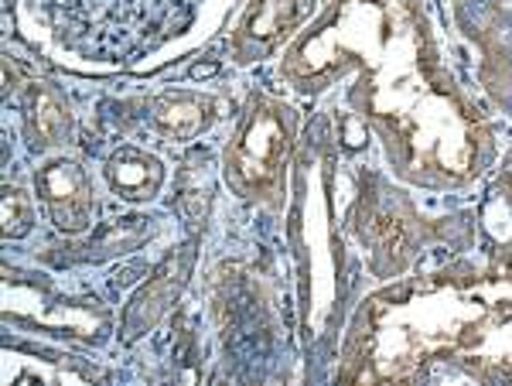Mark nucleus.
Returning <instances> with one entry per match:
<instances>
[{
    "instance_id": "obj_1",
    "label": "nucleus",
    "mask_w": 512,
    "mask_h": 386,
    "mask_svg": "<svg viewBox=\"0 0 512 386\" xmlns=\"http://www.w3.org/2000/svg\"><path fill=\"white\" fill-rule=\"evenodd\" d=\"M274 86L332 100L420 195L472 192L502 158L492 106L444 52L434 0H328L274 62Z\"/></svg>"
},
{
    "instance_id": "obj_2",
    "label": "nucleus",
    "mask_w": 512,
    "mask_h": 386,
    "mask_svg": "<svg viewBox=\"0 0 512 386\" xmlns=\"http://www.w3.org/2000/svg\"><path fill=\"white\" fill-rule=\"evenodd\" d=\"M434 380L512 383V229L355 301L332 383Z\"/></svg>"
},
{
    "instance_id": "obj_3",
    "label": "nucleus",
    "mask_w": 512,
    "mask_h": 386,
    "mask_svg": "<svg viewBox=\"0 0 512 386\" xmlns=\"http://www.w3.org/2000/svg\"><path fill=\"white\" fill-rule=\"evenodd\" d=\"M243 0H7V31L55 72L151 79L226 35Z\"/></svg>"
},
{
    "instance_id": "obj_4",
    "label": "nucleus",
    "mask_w": 512,
    "mask_h": 386,
    "mask_svg": "<svg viewBox=\"0 0 512 386\" xmlns=\"http://www.w3.org/2000/svg\"><path fill=\"white\" fill-rule=\"evenodd\" d=\"M308 117L301 151L294 161L291 205L284 212L287 250L294 264V311L297 339L304 363H311V380H332L345 325L362 298L359 257L342 226V185L345 147L338 141L332 103Z\"/></svg>"
},
{
    "instance_id": "obj_5",
    "label": "nucleus",
    "mask_w": 512,
    "mask_h": 386,
    "mask_svg": "<svg viewBox=\"0 0 512 386\" xmlns=\"http://www.w3.org/2000/svg\"><path fill=\"white\" fill-rule=\"evenodd\" d=\"M410 192L414 188L396 182L383 164H349L345 154L342 226L373 284L396 281L410 270L434 264V257L444 260L451 253H465L485 236L468 212L434 219Z\"/></svg>"
},
{
    "instance_id": "obj_6",
    "label": "nucleus",
    "mask_w": 512,
    "mask_h": 386,
    "mask_svg": "<svg viewBox=\"0 0 512 386\" xmlns=\"http://www.w3.org/2000/svg\"><path fill=\"white\" fill-rule=\"evenodd\" d=\"M304 127L301 103L277 86H250L236 100L219 144V178L243 209L284 219Z\"/></svg>"
},
{
    "instance_id": "obj_7",
    "label": "nucleus",
    "mask_w": 512,
    "mask_h": 386,
    "mask_svg": "<svg viewBox=\"0 0 512 386\" xmlns=\"http://www.w3.org/2000/svg\"><path fill=\"white\" fill-rule=\"evenodd\" d=\"M226 117V100L202 86H161L120 103H99V120L110 123L113 137L147 147L195 144Z\"/></svg>"
},
{
    "instance_id": "obj_8",
    "label": "nucleus",
    "mask_w": 512,
    "mask_h": 386,
    "mask_svg": "<svg viewBox=\"0 0 512 386\" xmlns=\"http://www.w3.org/2000/svg\"><path fill=\"white\" fill-rule=\"evenodd\" d=\"M14 322L24 335H41L65 346L99 349L113 339V308L99 298L59 291L48 274H24L21 294L4 287V325Z\"/></svg>"
},
{
    "instance_id": "obj_9",
    "label": "nucleus",
    "mask_w": 512,
    "mask_h": 386,
    "mask_svg": "<svg viewBox=\"0 0 512 386\" xmlns=\"http://www.w3.org/2000/svg\"><path fill=\"white\" fill-rule=\"evenodd\" d=\"M4 137L7 147L18 144L21 154L35 164L45 154L69 151L79 141V110L62 82L21 65V82L4 79Z\"/></svg>"
},
{
    "instance_id": "obj_10",
    "label": "nucleus",
    "mask_w": 512,
    "mask_h": 386,
    "mask_svg": "<svg viewBox=\"0 0 512 386\" xmlns=\"http://www.w3.org/2000/svg\"><path fill=\"white\" fill-rule=\"evenodd\" d=\"M28 182L41 212V226L52 229V236L79 243L96 229L106 188L99 171L76 154V147L38 158L28 171Z\"/></svg>"
},
{
    "instance_id": "obj_11",
    "label": "nucleus",
    "mask_w": 512,
    "mask_h": 386,
    "mask_svg": "<svg viewBox=\"0 0 512 386\" xmlns=\"http://www.w3.org/2000/svg\"><path fill=\"white\" fill-rule=\"evenodd\" d=\"M454 35L475 55V86L502 117H512V0H448Z\"/></svg>"
},
{
    "instance_id": "obj_12",
    "label": "nucleus",
    "mask_w": 512,
    "mask_h": 386,
    "mask_svg": "<svg viewBox=\"0 0 512 386\" xmlns=\"http://www.w3.org/2000/svg\"><path fill=\"white\" fill-rule=\"evenodd\" d=\"M325 4L328 0H243L222 35L226 62L233 69L277 62Z\"/></svg>"
},
{
    "instance_id": "obj_13",
    "label": "nucleus",
    "mask_w": 512,
    "mask_h": 386,
    "mask_svg": "<svg viewBox=\"0 0 512 386\" xmlns=\"http://www.w3.org/2000/svg\"><path fill=\"white\" fill-rule=\"evenodd\" d=\"M117 380L110 366L96 363L93 356L79 352L76 346H65L41 335L4 332V386L14 383H103Z\"/></svg>"
},
{
    "instance_id": "obj_14",
    "label": "nucleus",
    "mask_w": 512,
    "mask_h": 386,
    "mask_svg": "<svg viewBox=\"0 0 512 386\" xmlns=\"http://www.w3.org/2000/svg\"><path fill=\"white\" fill-rule=\"evenodd\" d=\"M96 171L110 199L130 209L158 202L168 185V161L158 147H147L127 137H113L106 147L96 151Z\"/></svg>"
},
{
    "instance_id": "obj_15",
    "label": "nucleus",
    "mask_w": 512,
    "mask_h": 386,
    "mask_svg": "<svg viewBox=\"0 0 512 386\" xmlns=\"http://www.w3.org/2000/svg\"><path fill=\"white\" fill-rule=\"evenodd\" d=\"M41 226V212L28 178L4 175V243H28Z\"/></svg>"
},
{
    "instance_id": "obj_16",
    "label": "nucleus",
    "mask_w": 512,
    "mask_h": 386,
    "mask_svg": "<svg viewBox=\"0 0 512 386\" xmlns=\"http://www.w3.org/2000/svg\"><path fill=\"white\" fill-rule=\"evenodd\" d=\"M485 192H489L485 209H495L506 223H512V141L502 147V158L492 168L489 182H485ZM489 233H506V229H489Z\"/></svg>"
}]
</instances>
